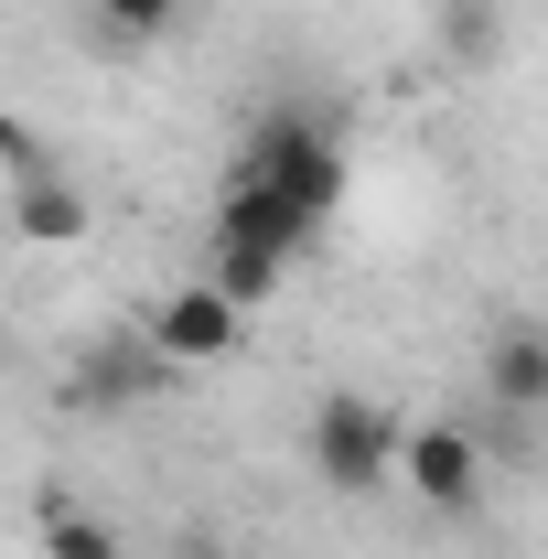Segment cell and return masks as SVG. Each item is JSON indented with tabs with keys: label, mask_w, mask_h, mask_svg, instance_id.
I'll list each match as a JSON object with an SVG mask.
<instances>
[{
	"label": "cell",
	"mask_w": 548,
	"mask_h": 559,
	"mask_svg": "<svg viewBox=\"0 0 548 559\" xmlns=\"http://www.w3.org/2000/svg\"><path fill=\"white\" fill-rule=\"evenodd\" d=\"M226 183L279 194V205L323 237V226H334V205H344V140L323 130V119H301V108H270L259 130L237 140V173H226Z\"/></svg>",
	"instance_id": "1"
},
{
	"label": "cell",
	"mask_w": 548,
	"mask_h": 559,
	"mask_svg": "<svg viewBox=\"0 0 548 559\" xmlns=\"http://www.w3.org/2000/svg\"><path fill=\"white\" fill-rule=\"evenodd\" d=\"M301 452H312V474L334 495H366V485H398V452H409V419L388 409V399H366V388H334L312 430H301Z\"/></svg>",
	"instance_id": "2"
},
{
	"label": "cell",
	"mask_w": 548,
	"mask_h": 559,
	"mask_svg": "<svg viewBox=\"0 0 548 559\" xmlns=\"http://www.w3.org/2000/svg\"><path fill=\"white\" fill-rule=\"evenodd\" d=\"M0 173H11V237L22 248H86V194L44 162V140L22 130V119L0 130Z\"/></svg>",
	"instance_id": "3"
},
{
	"label": "cell",
	"mask_w": 548,
	"mask_h": 559,
	"mask_svg": "<svg viewBox=\"0 0 548 559\" xmlns=\"http://www.w3.org/2000/svg\"><path fill=\"white\" fill-rule=\"evenodd\" d=\"M398 485L430 506V516H463L484 495V441L463 419H409V452H398Z\"/></svg>",
	"instance_id": "4"
},
{
	"label": "cell",
	"mask_w": 548,
	"mask_h": 559,
	"mask_svg": "<svg viewBox=\"0 0 548 559\" xmlns=\"http://www.w3.org/2000/svg\"><path fill=\"white\" fill-rule=\"evenodd\" d=\"M151 345L172 355V366H226V355L248 345V312H237L215 280H172L162 312H151Z\"/></svg>",
	"instance_id": "5"
},
{
	"label": "cell",
	"mask_w": 548,
	"mask_h": 559,
	"mask_svg": "<svg viewBox=\"0 0 548 559\" xmlns=\"http://www.w3.org/2000/svg\"><path fill=\"white\" fill-rule=\"evenodd\" d=\"M484 399L495 409H548V323H516L484 345Z\"/></svg>",
	"instance_id": "6"
},
{
	"label": "cell",
	"mask_w": 548,
	"mask_h": 559,
	"mask_svg": "<svg viewBox=\"0 0 548 559\" xmlns=\"http://www.w3.org/2000/svg\"><path fill=\"white\" fill-rule=\"evenodd\" d=\"M279 270H290V259H279V248H248V237H215V259H205V280L237 301V312H259V301L279 290Z\"/></svg>",
	"instance_id": "7"
},
{
	"label": "cell",
	"mask_w": 548,
	"mask_h": 559,
	"mask_svg": "<svg viewBox=\"0 0 548 559\" xmlns=\"http://www.w3.org/2000/svg\"><path fill=\"white\" fill-rule=\"evenodd\" d=\"M86 11H97V33H108V44H162L194 0H86Z\"/></svg>",
	"instance_id": "8"
},
{
	"label": "cell",
	"mask_w": 548,
	"mask_h": 559,
	"mask_svg": "<svg viewBox=\"0 0 548 559\" xmlns=\"http://www.w3.org/2000/svg\"><path fill=\"white\" fill-rule=\"evenodd\" d=\"M44 559H119V527L108 516H55L44 527Z\"/></svg>",
	"instance_id": "9"
}]
</instances>
